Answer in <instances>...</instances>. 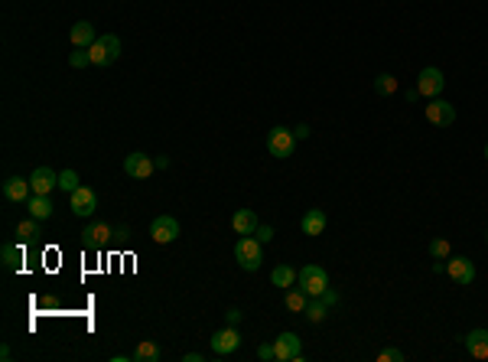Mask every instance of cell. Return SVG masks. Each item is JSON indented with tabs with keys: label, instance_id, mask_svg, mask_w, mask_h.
Returning <instances> with one entry per match:
<instances>
[{
	"label": "cell",
	"instance_id": "34",
	"mask_svg": "<svg viewBox=\"0 0 488 362\" xmlns=\"http://www.w3.org/2000/svg\"><path fill=\"white\" fill-rule=\"evenodd\" d=\"M320 300H322V304H326V307H336V304H338V294H336V291H332V287H326V291H322V294H320Z\"/></svg>",
	"mask_w": 488,
	"mask_h": 362
},
{
	"label": "cell",
	"instance_id": "14",
	"mask_svg": "<svg viewBox=\"0 0 488 362\" xmlns=\"http://www.w3.org/2000/svg\"><path fill=\"white\" fill-rule=\"evenodd\" d=\"M29 186H33V193H39V196H49V193L59 186V173L52 170V167H36L33 176H29Z\"/></svg>",
	"mask_w": 488,
	"mask_h": 362
},
{
	"label": "cell",
	"instance_id": "11",
	"mask_svg": "<svg viewBox=\"0 0 488 362\" xmlns=\"http://www.w3.org/2000/svg\"><path fill=\"white\" fill-rule=\"evenodd\" d=\"M238 346H241V333H238L235 326L225 323V330L212 333V353L215 356H231V353H238Z\"/></svg>",
	"mask_w": 488,
	"mask_h": 362
},
{
	"label": "cell",
	"instance_id": "8",
	"mask_svg": "<svg viewBox=\"0 0 488 362\" xmlns=\"http://www.w3.org/2000/svg\"><path fill=\"white\" fill-rule=\"evenodd\" d=\"M179 222L173 219V216H157L150 225V239L157 242V245H169V242H176L179 239Z\"/></svg>",
	"mask_w": 488,
	"mask_h": 362
},
{
	"label": "cell",
	"instance_id": "29",
	"mask_svg": "<svg viewBox=\"0 0 488 362\" xmlns=\"http://www.w3.org/2000/svg\"><path fill=\"white\" fill-rule=\"evenodd\" d=\"M430 255L440 258V261H446V258H450V242H446V239H433L430 242Z\"/></svg>",
	"mask_w": 488,
	"mask_h": 362
},
{
	"label": "cell",
	"instance_id": "20",
	"mask_svg": "<svg viewBox=\"0 0 488 362\" xmlns=\"http://www.w3.org/2000/svg\"><path fill=\"white\" fill-rule=\"evenodd\" d=\"M27 206H29V216L33 219H39V222H46L49 216H52V200L49 196H39V193H33L27 200Z\"/></svg>",
	"mask_w": 488,
	"mask_h": 362
},
{
	"label": "cell",
	"instance_id": "2",
	"mask_svg": "<svg viewBox=\"0 0 488 362\" xmlns=\"http://www.w3.org/2000/svg\"><path fill=\"white\" fill-rule=\"evenodd\" d=\"M235 261L244 267V271H257L264 261V248L261 242L254 239V235H241V239L235 242Z\"/></svg>",
	"mask_w": 488,
	"mask_h": 362
},
{
	"label": "cell",
	"instance_id": "16",
	"mask_svg": "<svg viewBox=\"0 0 488 362\" xmlns=\"http://www.w3.org/2000/svg\"><path fill=\"white\" fill-rule=\"evenodd\" d=\"M3 196H7L10 202H27L29 196H33V186H29V180H23V176H7V180H3Z\"/></svg>",
	"mask_w": 488,
	"mask_h": 362
},
{
	"label": "cell",
	"instance_id": "42",
	"mask_svg": "<svg viewBox=\"0 0 488 362\" xmlns=\"http://www.w3.org/2000/svg\"><path fill=\"white\" fill-rule=\"evenodd\" d=\"M485 239H488V232H485Z\"/></svg>",
	"mask_w": 488,
	"mask_h": 362
},
{
	"label": "cell",
	"instance_id": "9",
	"mask_svg": "<svg viewBox=\"0 0 488 362\" xmlns=\"http://www.w3.org/2000/svg\"><path fill=\"white\" fill-rule=\"evenodd\" d=\"M69 202H72V212H76V216L88 219V216L98 209V193H94L92 186H78L76 193H69Z\"/></svg>",
	"mask_w": 488,
	"mask_h": 362
},
{
	"label": "cell",
	"instance_id": "25",
	"mask_svg": "<svg viewBox=\"0 0 488 362\" xmlns=\"http://www.w3.org/2000/svg\"><path fill=\"white\" fill-rule=\"evenodd\" d=\"M39 235H43V229H39V219H27L17 225V239L20 242H36Z\"/></svg>",
	"mask_w": 488,
	"mask_h": 362
},
{
	"label": "cell",
	"instance_id": "4",
	"mask_svg": "<svg viewBox=\"0 0 488 362\" xmlns=\"http://www.w3.org/2000/svg\"><path fill=\"white\" fill-rule=\"evenodd\" d=\"M293 147H296V137H293L290 127H273V131L267 134V151H271V157H277V160L293 157Z\"/></svg>",
	"mask_w": 488,
	"mask_h": 362
},
{
	"label": "cell",
	"instance_id": "6",
	"mask_svg": "<svg viewBox=\"0 0 488 362\" xmlns=\"http://www.w3.org/2000/svg\"><path fill=\"white\" fill-rule=\"evenodd\" d=\"M157 170V160H153L150 153L143 151H134L124 157V173L127 176H134V180H150V173Z\"/></svg>",
	"mask_w": 488,
	"mask_h": 362
},
{
	"label": "cell",
	"instance_id": "7",
	"mask_svg": "<svg viewBox=\"0 0 488 362\" xmlns=\"http://www.w3.org/2000/svg\"><path fill=\"white\" fill-rule=\"evenodd\" d=\"M446 274L452 277V284H472L475 281V265H472L466 255H456V258H446Z\"/></svg>",
	"mask_w": 488,
	"mask_h": 362
},
{
	"label": "cell",
	"instance_id": "23",
	"mask_svg": "<svg viewBox=\"0 0 488 362\" xmlns=\"http://www.w3.org/2000/svg\"><path fill=\"white\" fill-rule=\"evenodd\" d=\"M329 310H332V307H326L320 297H310V304H306V310H303V314H306V320H310V323H322V320L329 316Z\"/></svg>",
	"mask_w": 488,
	"mask_h": 362
},
{
	"label": "cell",
	"instance_id": "37",
	"mask_svg": "<svg viewBox=\"0 0 488 362\" xmlns=\"http://www.w3.org/2000/svg\"><path fill=\"white\" fill-rule=\"evenodd\" d=\"M153 160H157V170H166V167H169V157H166V153H160V157H153Z\"/></svg>",
	"mask_w": 488,
	"mask_h": 362
},
{
	"label": "cell",
	"instance_id": "5",
	"mask_svg": "<svg viewBox=\"0 0 488 362\" xmlns=\"http://www.w3.org/2000/svg\"><path fill=\"white\" fill-rule=\"evenodd\" d=\"M273 353H277V362H303V340L287 330L273 340Z\"/></svg>",
	"mask_w": 488,
	"mask_h": 362
},
{
	"label": "cell",
	"instance_id": "32",
	"mask_svg": "<svg viewBox=\"0 0 488 362\" xmlns=\"http://www.w3.org/2000/svg\"><path fill=\"white\" fill-rule=\"evenodd\" d=\"M257 359H261V362H273V359H277V353H273V343L257 346Z\"/></svg>",
	"mask_w": 488,
	"mask_h": 362
},
{
	"label": "cell",
	"instance_id": "27",
	"mask_svg": "<svg viewBox=\"0 0 488 362\" xmlns=\"http://www.w3.org/2000/svg\"><path fill=\"white\" fill-rule=\"evenodd\" d=\"M375 92H378V95H394V92H397V78L391 76V72H381V76L375 78Z\"/></svg>",
	"mask_w": 488,
	"mask_h": 362
},
{
	"label": "cell",
	"instance_id": "10",
	"mask_svg": "<svg viewBox=\"0 0 488 362\" xmlns=\"http://www.w3.org/2000/svg\"><path fill=\"white\" fill-rule=\"evenodd\" d=\"M443 85H446V78H443V72L436 66H426L420 76H417V88H420L423 98H440Z\"/></svg>",
	"mask_w": 488,
	"mask_h": 362
},
{
	"label": "cell",
	"instance_id": "13",
	"mask_svg": "<svg viewBox=\"0 0 488 362\" xmlns=\"http://www.w3.org/2000/svg\"><path fill=\"white\" fill-rule=\"evenodd\" d=\"M108 239H114V229L108 222H92V225L82 229V242H85V248H92V251L94 248H104Z\"/></svg>",
	"mask_w": 488,
	"mask_h": 362
},
{
	"label": "cell",
	"instance_id": "26",
	"mask_svg": "<svg viewBox=\"0 0 488 362\" xmlns=\"http://www.w3.org/2000/svg\"><path fill=\"white\" fill-rule=\"evenodd\" d=\"M134 359H137V362H157V359H160V346L150 343V340H143V343L134 349Z\"/></svg>",
	"mask_w": 488,
	"mask_h": 362
},
{
	"label": "cell",
	"instance_id": "36",
	"mask_svg": "<svg viewBox=\"0 0 488 362\" xmlns=\"http://www.w3.org/2000/svg\"><path fill=\"white\" fill-rule=\"evenodd\" d=\"M293 137H296V141H306V137H310V124H296V127H293Z\"/></svg>",
	"mask_w": 488,
	"mask_h": 362
},
{
	"label": "cell",
	"instance_id": "35",
	"mask_svg": "<svg viewBox=\"0 0 488 362\" xmlns=\"http://www.w3.org/2000/svg\"><path fill=\"white\" fill-rule=\"evenodd\" d=\"M225 323H228V326H238V323H241V310H238V307H231V310L225 314Z\"/></svg>",
	"mask_w": 488,
	"mask_h": 362
},
{
	"label": "cell",
	"instance_id": "31",
	"mask_svg": "<svg viewBox=\"0 0 488 362\" xmlns=\"http://www.w3.org/2000/svg\"><path fill=\"white\" fill-rule=\"evenodd\" d=\"M378 362H404V353H401V349H381V353H378Z\"/></svg>",
	"mask_w": 488,
	"mask_h": 362
},
{
	"label": "cell",
	"instance_id": "41",
	"mask_svg": "<svg viewBox=\"0 0 488 362\" xmlns=\"http://www.w3.org/2000/svg\"><path fill=\"white\" fill-rule=\"evenodd\" d=\"M485 160H488V144H485Z\"/></svg>",
	"mask_w": 488,
	"mask_h": 362
},
{
	"label": "cell",
	"instance_id": "24",
	"mask_svg": "<svg viewBox=\"0 0 488 362\" xmlns=\"http://www.w3.org/2000/svg\"><path fill=\"white\" fill-rule=\"evenodd\" d=\"M271 281L277 287H293V284H296V271H293L290 265H277L271 271Z\"/></svg>",
	"mask_w": 488,
	"mask_h": 362
},
{
	"label": "cell",
	"instance_id": "33",
	"mask_svg": "<svg viewBox=\"0 0 488 362\" xmlns=\"http://www.w3.org/2000/svg\"><path fill=\"white\" fill-rule=\"evenodd\" d=\"M254 239L261 242V245H267V242L273 239V229H271V225H257V232H254Z\"/></svg>",
	"mask_w": 488,
	"mask_h": 362
},
{
	"label": "cell",
	"instance_id": "3",
	"mask_svg": "<svg viewBox=\"0 0 488 362\" xmlns=\"http://www.w3.org/2000/svg\"><path fill=\"white\" fill-rule=\"evenodd\" d=\"M296 284L306 291L310 297H320L322 291L329 287V274L322 265H303L300 271H296Z\"/></svg>",
	"mask_w": 488,
	"mask_h": 362
},
{
	"label": "cell",
	"instance_id": "39",
	"mask_svg": "<svg viewBox=\"0 0 488 362\" xmlns=\"http://www.w3.org/2000/svg\"><path fill=\"white\" fill-rule=\"evenodd\" d=\"M417 98H423V95H420V88H417V85L407 88V102H417Z\"/></svg>",
	"mask_w": 488,
	"mask_h": 362
},
{
	"label": "cell",
	"instance_id": "19",
	"mask_svg": "<svg viewBox=\"0 0 488 362\" xmlns=\"http://www.w3.org/2000/svg\"><path fill=\"white\" fill-rule=\"evenodd\" d=\"M257 216H254V209H238L235 216H231V229L238 232V235H254L257 232Z\"/></svg>",
	"mask_w": 488,
	"mask_h": 362
},
{
	"label": "cell",
	"instance_id": "28",
	"mask_svg": "<svg viewBox=\"0 0 488 362\" xmlns=\"http://www.w3.org/2000/svg\"><path fill=\"white\" fill-rule=\"evenodd\" d=\"M82 183H78V173L76 170H62L59 173V190H66V193H76Z\"/></svg>",
	"mask_w": 488,
	"mask_h": 362
},
{
	"label": "cell",
	"instance_id": "21",
	"mask_svg": "<svg viewBox=\"0 0 488 362\" xmlns=\"http://www.w3.org/2000/svg\"><path fill=\"white\" fill-rule=\"evenodd\" d=\"M310 304V294L303 291V287H287V294H283V307L293 310V314H303Z\"/></svg>",
	"mask_w": 488,
	"mask_h": 362
},
{
	"label": "cell",
	"instance_id": "1",
	"mask_svg": "<svg viewBox=\"0 0 488 362\" xmlns=\"http://www.w3.org/2000/svg\"><path fill=\"white\" fill-rule=\"evenodd\" d=\"M88 56H92V66H111V62H117V56H121V39L114 36V33L98 36L92 46H88Z\"/></svg>",
	"mask_w": 488,
	"mask_h": 362
},
{
	"label": "cell",
	"instance_id": "22",
	"mask_svg": "<svg viewBox=\"0 0 488 362\" xmlns=\"http://www.w3.org/2000/svg\"><path fill=\"white\" fill-rule=\"evenodd\" d=\"M0 261H3L7 271H20V267H23V242H20V245H3L0 248Z\"/></svg>",
	"mask_w": 488,
	"mask_h": 362
},
{
	"label": "cell",
	"instance_id": "18",
	"mask_svg": "<svg viewBox=\"0 0 488 362\" xmlns=\"http://www.w3.org/2000/svg\"><path fill=\"white\" fill-rule=\"evenodd\" d=\"M326 212L322 209H306V216L300 219V229L303 235H310V239H316V235H322L326 232Z\"/></svg>",
	"mask_w": 488,
	"mask_h": 362
},
{
	"label": "cell",
	"instance_id": "30",
	"mask_svg": "<svg viewBox=\"0 0 488 362\" xmlns=\"http://www.w3.org/2000/svg\"><path fill=\"white\" fill-rule=\"evenodd\" d=\"M69 66H72V69H85V66H92V56H88V49H76V53L69 56Z\"/></svg>",
	"mask_w": 488,
	"mask_h": 362
},
{
	"label": "cell",
	"instance_id": "17",
	"mask_svg": "<svg viewBox=\"0 0 488 362\" xmlns=\"http://www.w3.org/2000/svg\"><path fill=\"white\" fill-rule=\"evenodd\" d=\"M69 39H72V46L76 49H88L98 39V33H94V27L88 23V20H78L76 27L69 29Z\"/></svg>",
	"mask_w": 488,
	"mask_h": 362
},
{
	"label": "cell",
	"instance_id": "15",
	"mask_svg": "<svg viewBox=\"0 0 488 362\" xmlns=\"http://www.w3.org/2000/svg\"><path fill=\"white\" fill-rule=\"evenodd\" d=\"M462 346L472 359H488V330H472L462 336Z\"/></svg>",
	"mask_w": 488,
	"mask_h": 362
},
{
	"label": "cell",
	"instance_id": "40",
	"mask_svg": "<svg viewBox=\"0 0 488 362\" xmlns=\"http://www.w3.org/2000/svg\"><path fill=\"white\" fill-rule=\"evenodd\" d=\"M182 362H202V353H186V356H182Z\"/></svg>",
	"mask_w": 488,
	"mask_h": 362
},
{
	"label": "cell",
	"instance_id": "38",
	"mask_svg": "<svg viewBox=\"0 0 488 362\" xmlns=\"http://www.w3.org/2000/svg\"><path fill=\"white\" fill-rule=\"evenodd\" d=\"M127 235H131V229H127V225H117V229H114V239H127Z\"/></svg>",
	"mask_w": 488,
	"mask_h": 362
},
{
	"label": "cell",
	"instance_id": "12",
	"mask_svg": "<svg viewBox=\"0 0 488 362\" xmlns=\"http://www.w3.org/2000/svg\"><path fill=\"white\" fill-rule=\"evenodd\" d=\"M426 121L436 124V127H450L456 121V108L450 102H443V98H430V105H426Z\"/></svg>",
	"mask_w": 488,
	"mask_h": 362
}]
</instances>
